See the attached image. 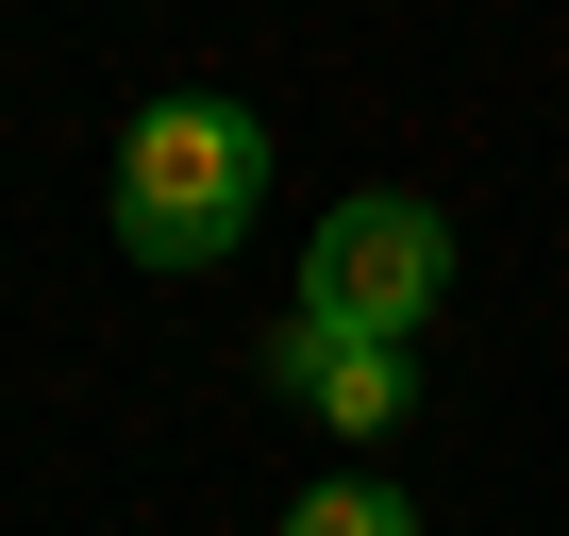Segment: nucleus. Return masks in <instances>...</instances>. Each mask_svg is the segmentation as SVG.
Returning <instances> with one entry per match:
<instances>
[{
	"label": "nucleus",
	"mask_w": 569,
	"mask_h": 536,
	"mask_svg": "<svg viewBox=\"0 0 569 536\" xmlns=\"http://www.w3.org/2000/svg\"><path fill=\"white\" fill-rule=\"evenodd\" d=\"M284 536H419V503H402V486H302Z\"/></svg>",
	"instance_id": "obj_4"
},
{
	"label": "nucleus",
	"mask_w": 569,
	"mask_h": 536,
	"mask_svg": "<svg viewBox=\"0 0 569 536\" xmlns=\"http://www.w3.org/2000/svg\"><path fill=\"white\" fill-rule=\"evenodd\" d=\"M251 201H268V135L234 101H151L118 135V235H134V268H218L251 235Z\"/></svg>",
	"instance_id": "obj_1"
},
{
	"label": "nucleus",
	"mask_w": 569,
	"mask_h": 536,
	"mask_svg": "<svg viewBox=\"0 0 569 536\" xmlns=\"http://www.w3.org/2000/svg\"><path fill=\"white\" fill-rule=\"evenodd\" d=\"M268 386H302L336 436H386V419H419V369H402L386 336H319V319H284V336H268Z\"/></svg>",
	"instance_id": "obj_3"
},
{
	"label": "nucleus",
	"mask_w": 569,
	"mask_h": 536,
	"mask_svg": "<svg viewBox=\"0 0 569 536\" xmlns=\"http://www.w3.org/2000/svg\"><path fill=\"white\" fill-rule=\"evenodd\" d=\"M436 286H452V218L402 201V185L336 201L319 251H302V319H319V336H386V353H402V336L436 319Z\"/></svg>",
	"instance_id": "obj_2"
}]
</instances>
